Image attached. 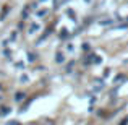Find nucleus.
Returning a JSON list of instances; mask_svg holds the SVG:
<instances>
[{"label":"nucleus","mask_w":128,"mask_h":125,"mask_svg":"<svg viewBox=\"0 0 128 125\" xmlns=\"http://www.w3.org/2000/svg\"><path fill=\"white\" fill-rule=\"evenodd\" d=\"M39 29H41V25H39V23H29V26H28V34L32 36V34H36Z\"/></svg>","instance_id":"f257e3e1"},{"label":"nucleus","mask_w":128,"mask_h":125,"mask_svg":"<svg viewBox=\"0 0 128 125\" xmlns=\"http://www.w3.org/2000/svg\"><path fill=\"white\" fill-rule=\"evenodd\" d=\"M6 125H20L18 122H10V123H6Z\"/></svg>","instance_id":"f03ea898"}]
</instances>
